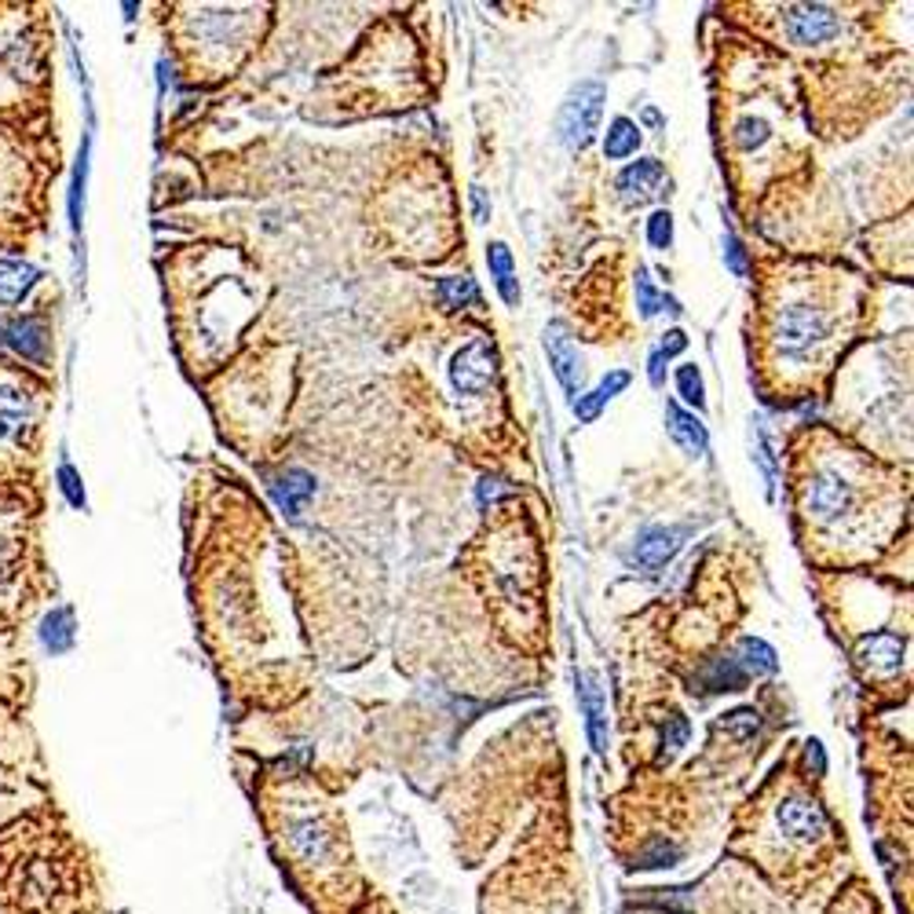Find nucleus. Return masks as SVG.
<instances>
[{
    "label": "nucleus",
    "instance_id": "f257e3e1",
    "mask_svg": "<svg viewBox=\"0 0 914 914\" xmlns=\"http://www.w3.org/2000/svg\"><path fill=\"white\" fill-rule=\"evenodd\" d=\"M40 392L26 373L0 363V458H19L37 432Z\"/></svg>",
    "mask_w": 914,
    "mask_h": 914
},
{
    "label": "nucleus",
    "instance_id": "f03ea898",
    "mask_svg": "<svg viewBox=\"0 0 914 914\" xmlns=\"http://www.w3.org/2000/svg\"><path fill=\"white\" fill-rule=\"evenodd\" d=\"M40 78V45L29 37L23 19L0 23V114L15 107Z\"/></svg>",
    "mask_w": 914,
    "mask_h": 914
},
{
    "label": "nucleus",
    "instance_id": "7ed1b4c3",
    "mask_svg": "<svg viewBox=\"0 0 914 914\" xmlns=\"http://www.w3.org/2000/svg\"><path fill=\"white\" fill-rule=\"evenodd\" d=\"M604 99H607V92H604V85H596V81H585V85H578L571 96H567V103L560 107V118H556L563 146L585 151V146L596 140Z\"/></svg>",
    "mask_w": 914,
    "mask_h": 914
},
{
    "label": "nucleus",
    "instance_id": "20e7f679",
    "mask_svg": "<svg viewBox=\"0 0 914 914\" xmlns=\"http://www.w3.org/2000/svg\"><path fill=\"white\" fill-rule=\"evenodd\" d=\"M772 337H775V348L783 355H791V359H802L816 348V344L827 341V319L819 308H808V304H791V308H783L775 314V325H772Z\"/></svg>",
    "mask_w": 914,
    "mask_h": 914
},
{
    "label": "nucleus",
    "instance_id": "39448f33",
    "mask_svg": "<svg viewBox=\"0 0 914 914\" xmlns=\"http://www.w3.org/2000/svg\"><path fill=\"white\" fill-rule=\"evenodd\" d=\"M498 377V352L487 337H476L465 344L454 363H450V381L461 395H483L490 388V381Z\"/></svg>",
    "mask_w": 914,
    "mask_h": 914
},
{
    "label": "nucleus",
    "instance_id": "423d86ee",
    "mask_svg": "<svg viewBox=\"0 0 914 914\" xmlns=\"http://www.w3.org/2000/svg\"><path fill=\"white\" fill-rule=\"evenodd\" d=\"M805 506L816 520L838 523L848 509H853V487H848L838 472H816L805 490Z\"/></svg>",
    "mask_w": 914,
    "mask_h": 914
},
{
    "label": "nucleus",
    "instance_id": "0eeeda50",
    "mask_svg": "<svg viewBox=\"0 0 914 914\" xmlns=\"http://www.w3.org/2000/svg\"><path fill=\"white\" fill-rule=\"evenodd\" d=\"M545 352H549V366H553L556 381L563 384V392L571 399L582 395V359H578V348L563 322L545 325Z\"/></svg>",
    "mask_w": 914,
    "mask_h": 914
},
{
    "label": "nucleus",
    "instance_id": "6e6552de",
    "mask_svg": "<svg viewBox=\"0 0 914 914\" xmlns=\"http://www.w3.org/2000/svg\"><path fill=\"white\" fill-rule=\"evenodd\" d=\"M786 29L794 45H823L838 34V15L823 4H791L786 8Z\"/></svg>",
    "mask_w": 914,
    "mask_h": 914
},
{
    "label": "nucleus",
    "instance_id": "1a4fd4ad",
    "mask_svg": "<svg viewBox=\"0 0 914 914\" xmlns=\"http://www.w3.org/2000/svg\"><path fill=\"white\" fill-rule=\"evenodd\" d=\"M680 538H685V534L674 531V527H648L637 538L629 560H633V567H640L644 574H658L662 567L680 553Z\"/></svg>",
    "mask_w": 914,
    "mask_h": 914
},
{
    "label": "nucleus",
    "instance_id": "9d476101",
    "mask_svg": "<svg viewBox=\"0 0 914 914\" xmlns=\"http://www.w3.org/2000/svg\"><path fill=\"white\" fill-rule=\"evenodd\" d=\"M780 827L794 842H816L827 834V812L823 805L808 802V797H786L780 805Z\"/></svg>",
    "mask_w": 914,
    "mask_h": 914
},
{
    "label": "nucleus",
    "instance_id": "9b49d317",
    "mask_svg": "<svg viewBox=\"0 0 914 914\" xmlns=\"http://www.w3.org/2000/svg\"><path fill=\"white\" fill-rule=\"evenodd\" d=\"M8 344L23 355L26 363L34 366H48V322L40 314H23V319H12L4 330Z\"/></svg>",
    "mask_w": 914,
    "mask_h": 914
},
{
    "label": "nucleus",
    "instance_id": "f8f14e48",
    "mask_svg": "<svg viewBox=\"0 0 914 914\" xmlns=\"http://www.w3.org/2000/svg\"><path fill=\"white\" fill-rule=\"evenodd\" d=\"M578 702L585 713V732H590L593 753H607V707H604V691L596 685L593 674H578Z\"/></svg>",
    "mask_w": 914,
    "mask_h": 914
},
{
    "label": "nucleus",
    "instance_id": "ddd939ff",
    "mask_svg": "<svg viewBox=\"0 0 914 914\" xmlns=\"http://www.w3.org/2000/svg\"><path fill=\"white\" fill-rule=\"evenodd\" d=\"M662 180H666L662 165L655 162V157H644V162L622 169V176H618V194H622L629 205H644L662 191Z\"/></svg>",
    "mask_w": 914,
    "mask_h": 914
},
{
    "label": "nucleus",
    "instance_id": "4468645a",
    "mask_svg": "<svg viewBox=\"0 0 914 914\" xmlns=\"http://www.w3.org/2000/svg\"><path fill=\"white\" fill-rule=\"evenodd\" d=\"M268 490L286 517H297L304 501L314 494V476L311 472H304V468H286V472H278V476L268 479Z\"/></svg>",
    "mask_w": 914,
    "mask_h": 914
},
{
    "label": "nucleus",
    "instance_id": "2eb2a0df",
    "mask_svg": "<svg viewBox=\"0 0 914 914\" xmlns=\"http://www.w3.org/2000/svg\"><path fill=\"white\" fill-rule=\"evenodd\" d=\"M666 428H669V439H674L688 458L707 454L710 436H707V425H702L696 414H688V409H680L677 403H669L666 406Z\"/></svg>",
    "mask_w": 914,
    "mask_h": 914
},
{
    "label": "nucleus",
    "instance_id": "dca6fc26",
    "mask_svg": "<svg viewBox=\"0 0 914 914\" xmlns=\"http://www.w3.org/2000/svg\"><path fill=\"white\" fill-rule=\"evenodd\" d=\"M856 658L875 674H897L903 662V640L897 633H870L856 644Z\"/></svg>",
    "mask_w": 914,
    "mask_h": 914
},
{
    "label": "nucleus",
    "instance_id": "f3484780",
    "mask_svg": "<svg viewBox=\"0 0 914 914\" xmlns=\"http://www.w3.org/2000/svg\"><path fill=\"white\" fill-rule=\"evenodd\" d=\"M746 680H750V674L735 662V655H713L707 658V666L696 674V685L699 691H739L746 688Z\"/></svg>",
    "mask_w": 914,
    "mask_h": 914
},
{
    "label": "nucleus",
    "instance_id": "a211bd4d",
    "mask_svg": "<svg viewBox=\"0 0 914 914\" xmlns=\"http://www.w3.org/2000/svg\"><path fill=\"white\" fill-rule=\"evenodd\" d=\"M289 845H293V853L300 859H308V864H322V859L330 856V834H325L322 823H314V819H293Z\"/></svg>",
    "mask_w": 914,
    "mask_h": 914
},
{
    "label": "nucleus",
    "instance_id": "6ab92c4d",
    "mask_svg": "<svg viewBox=\"0 0 914 914\" xmlns=\"http://www.w3.org/2000/svg\"><path fill=\"white\" fill-rule=\"evenodd\" d=\"M37 278H40V271L34 264L4 257V260H0V304H4V308L19 304L29 289L37 286Z\"/></svg>",
    "mask_w": 914,
    "mask_h": 914
},
{
    "label": "nucleus",
    "instance_id": "aec40b11",
    "mask_svg": "<svg viewBox=\"0 0 914 914\" xmlns=\"http://www.w3.org/2000/svg\"><path fill=\"white\" fill-rule=\"evenodd\" d=\"M626 384H629V373H626V370H615V373H607L590 395H578V399H574L578 422H596V417H601V409H604L607 403H612V399H615L618 392H622Z\"/></svg>",
    "mask_w": 914,
    "mask_h": 914
},
{
    "label": "nucleus",
    "instance_id": "412c9836",
    "mask_svg": "<svg viewBox=\"0 0 914 914\" xmlns=\"http://www.w3.org/2000/svg\"><path fill=\"white\" fill-rule=\"evenodd\" d=\"M735 662L746 669V674H775V651L764 644V640H753V637H743L739 648H735Z\"/></svg>",
    "mask_w": 914,
    "mask_h": 914
},
{
    "label": "nucleus",
    "instance_id": "4be33fe9",
    "mask_svg": "<svg viewBox=\"0 0 914 914\" xmlns=\"http://www.w3.org/2000/svg\"><path fill=\"white\" fill-rule=\"evenodd\" d=\"M637 308H640V319H655L658 311H674L677 314L680 304L651 286L648 268H637Z\"/></svg>",
    "mask_w": 914,
    "mask_h": 914
},
{
    "label": "nucleus",
    "instance_id": "5701e85b",
    "mask_svg": "<svg viewBox=\"0 0 914 914\" xmlns=\"http://www.w3.org/2000/svg\"><path fill=\"white\" fill-rule=\"evenodd\" d=\"M640 146V129L629 118H615L612 129H607V140H604V154L612 157V162H622V157L637 154Z\"/></svg>",
    "mask_w": 914,
    "mask_h": 914
},
{
    "label": "nucleus",
    "instance_id": "b1692460",
    "mask_svg": "<svg viewBox=\"0 0 914 914\" xmlns=\"http://www.w3.org/2000/svg\"><path fill=\"white\" fill-rule=\"evenodd\" d=\"M40 640H45V648L51 651V655H62V651H70V644H73V615L67 612V607H56V612L45 618Z\"/></svg>",
    "mask_w": 914,
    "mask_h": 914
},
{
    "label": "nucleus",
    "instance_id": "393cba45",
    "mask_svg": "<svg viewBox=\"0 0 914 914\" xmlns=\"http://www.w3.org/2000/svg\"><path fill=\"white\" fill-rule=\"evenodd\" d=\"M439 300H443V308L458 311V308H468V304L479 300V286L472 282L468 275L461 278H443L439 282Z\"/></svg>",
    "mask_w": 914,
    "mask_h": 914
},
{
    "label": "nucleus",
    "instance_id": "a878e982",
    "mask_svg": "<svg viewBox=\"0 0 914 914\" xmlns=\"http://www.w3.org/2000/svg\"><path fill=\"white\" fill-rule=\"evenodd\" d=\"M721 728L728 732L735 743H750L753 735L761 732V713H758V710H750V707H743V710H732V713H724Z\"/></svg>",
    "mask_w": 914,
    "mask_h": 914
},
{
    "label": "nucleus",
    "instance_id": "bb28decb",
    "mask_svg": "<svg viewBox=\"0 0 914 914\" xmlns=\"http://www.w3.org/2000/svg\"><path fill=\"white\" fill-rule=\"evenodd\" d=\"M691 724L685 713H669L666 724H662V758H674L680 746H688Z\"/></svg>",
    "mask_w": 914,
    "mask_h": 914
},
{
    "label": "nucleus",
    "instance_id": "cd10ccee",
    "mask_svg": "<svg viewBox=\"0 0 914 914\" xmlns=\"http://www.w3.org/2000/svg\"><path fill=\"white\" fill-rule=\"evenodd\" d=\"M677 388H680V399H685V403H691L696 409L707 406V388H702V373L696 370V366H680Z\"/></svg>",
    "mask_w": 914,
    "mask_h": 914
},
{
    "label": "nucleus",
    "instance_id": "c85d7f7f",
    "mask_svg": "<svg viewBox=\"0 0 914 914\" xmlns=\"http://www.w3.org/2000/svg\"><path fill=\"white\" fill-rule=\"evenodd\" d=\"M764 140H769V124L761 118H743L735 124V146H739V151H758Z\"/></svg>",
    "mask_w": 914,
    "mask_h": 914
},
{
    "label": "nucleus",
    "instance_id": "c756f323",
    "mask_svg": "<svg viewBox=\"0 0 914 914\" xmlns=\"http://www.w3.org/2000/svg\"><path fill=\"white\" fill-rule=\"evenodd\" d=\"M648 241L655 249H669V241H674V216H669L666 209L651 213V219H648Z\"/></svg>",
    "mask_w": 914,
    "mask_h": 914
},
{
    "label": "nucleus",
    "instance_id": "7c9ffc66",
    "mask_svg": "<svg viewBox=\"0 0 914 914\" xmlns=\"http://www.w3.org/2000/svg\"><path fill=\"white\" fill-rule=\"evenodd\" d=\"M680 859V848L677 845H666L658 838V842H651L644 853H640V867H674Z\"/></svg>",
    "mask_w": 914,
    "mask_h": 914
},
{
    "label": "nucleus",
    "instance_id": "2f4dec72",
    "mask_svg": "<svg viewBox=\"0 0 914 914\" xmlns=\"http://www.w3.org/2000/svg\"><path fill=\"white\" fill-rule=\"evenodd\" d=\"M487 264H490L494 278H498V282L517 278V275H512V253H509L506 241H490V246H487Z\"/></svg>",
    "mask_w": 914,
    "mask_h": 914
},
{
    "label": "nucleus",
    "instance_id": "473e14b6",
    "mask_svg": "<svg viewBox=\"0 0 914 914\" xmlns=\"http://www.w3.org/2000/svg\"><path fill=\"white\" fill-rule=\"evenodd\" d=\"M59 487L67 494V501L73 509H85V487H81V476L73 465H59Z\"/></svg>",
    "mask_w": 914,
    "mask_h": 914
},
{
    "label": "nucleus",
    "instance_id": "72a5a7b5",
    "mask_svg": "<svg viewBox=\"0 0 914 914\" xmlns=\"http://www.w3.org/2000/svg\"><path fill=\"white\" fill-rule=\"evenodd\" d=\"M85 173H88V143H85V151H81L78 176H73V194H70V216H73V227H81V202H85Z\"/></svg>",
    "mask_w": 914,
    "mask_h": 914
},
{
    "label": "nucleus",
    "instance_id": "f704fd0d",
    "mask_svg": "<svg viewBox=\"0 0 914 914\" xmlns=\"http://www.w3.org/2000/svg\"><path fill=\"white\" fill-rule=\"evenodd\" d=\"M724 246H728V268H732V275H746V253H743V246H739V238L728 235L724 238Z\"/></svg>",
    "mask_w": 914,
    "mask_h": 914
},
{
    "label": "nucleus",
    "instance_id": "c9c22d12",
    "mask_svg": "<svg viewBox=\"0 0 914 914\" xmlns=\"http://www.w3.org/2000/svg\"><path fill=\"white\" fill-rule=\"evenodd\" d=\"M506 494H512V487H506L501 479H483L479 483V501H483V506H487V501L506 498Z\"/></svg>",
    "mask_w": 914,
    "mask_h": 914
},
{
    "label": "nucleus",
    "instance_id": "e433bc0d",
    "mask_svg": "<svg viewBox=\"0 0 914 914\" xmlns=\"http://www.w3.org/2000/svg\"><path fill=\"white\" fill-rule=\"evenodd\" d=\"M688 348V337H685V330H669L666 333V341H662V355H666V359H674V355H680Z\"/></svg>",
    "mask_w": 914,
    "mask_h": 914
},
{
    "label": "nucleus",
    "instance_id": "4c0bfd02",
    "mask_svg": "<svg viewBox=\"0 0 914 914\" xmlns=\"http://www.w3.org/2000/svg\"><path fill=\"white\" fill-rule=\"evenodd\" d=\"M648 377H651V384L655 388L666 384V355H662L658 348L651 352V359H648Z\"/></svg>",
    "mask_w": 914,
    "mask_h": 914
},
{
    "label": "nucleus",
    "instance_id": "58836bf2",
    "mask_svg": "<svg viewBox=\"0 0 914 914\" xmlns=\"http://www.w3.org/2000/svg\"><path fill=\"white\" fill-rule=\"evenodd\" d=\"M805 758H808V764H812V769H816V775H823V772H827V753H823V746H819L816 739L805 746Z\"/></svg>",
    "mask_w": 914,
    "mask_h": 914
},
{
    "label": "nucleus",
    "instance_id": "ea45409f",
    "mask_svg": "<svg viewBox=\"0 0 914 914\" xmlns=\"http://www.w3.org/2000/svg\"><path fill=\"white\" fill-rule=\"evenodd\" d=\"M472 205H476V219H490V205H487V194L479 191H472Z\"/></svg>",
    "mask_w": 914,
    "mask_h": 914
}]
</instances>
